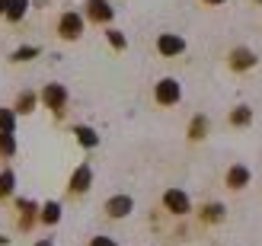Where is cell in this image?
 I'll return each mask as SVG.
<instances>
[{
	"mask_svg": "<svg viewBox=\"0 0 262 246\" xmlns=\"http://www.w3.org/2000/svg\"><path fill=\"white\" fill-rule=\"evenodd\" d=\"M179 96H182V90H179V80H173V77H163V80L157 83V90H154L157 106H176Z\"/></svg>",
	"mask_w": 262,
	"mask_h": 246,
	"instance_id": "6da1fadb",
	"label": "cell"
},
{
	"mask_svg": "<svg viewBox=\"0 0 262 246\" xmlns=\"http://www.w3.org/2000/svg\"><path fill=\"white\" fill-rule=\"evenodd\" d=\"M38 96H42V102L58 115L64 112V106H68V90H64V83H45V90Z\"/></svg>",
	"mask_w": 262,
	"mask_h": 246,
	"instance_id": "7a4b0ae2",
	"label": "cell"
},
{
	"mask_svg": "<svg viewBox=\"0 0 262 246\" xmlns=\"http://www.w3.org/2000/svg\"><path fill=\"white\" fill-rule=\"evenodd\" d=\"M83 32V16H77V13H64V16L58 19V35L68 38V42H74V38H80Z\"/></svg>",
	"mask_w": 262,
	"mask_h": 246,
	"instance_id": "3957f363",
	"label": "cell"
},
{
	"mask_svg": "<svg viewBox=\"0 0 262 246\" xmlns=\"http://www.w3.org/2000/svg\"><path fill=\"white\" fill-rule=\"evenodd\" d=\"M157 51H160L163 58H176V55L186 51V42H182L179 35H173V32H163L160 38H157Z\"/></svg>",
	"mask_w": 262,
	"mask_h": 246,
	"instance_id": "277c9868",
	"label": "cell"
},
{
	"mask_svg": "<svg viewBox=\"0 0 262 246\" xmlns=\"http://www.w3.org/2000/svg\"><path fill=\"white\" fill-rule=\"evenodd\" d=\"M163 205H166V211H173V214H189V195L182 189H169L163 195Z\"/></svg>",
	"mask_w": 262,
	"mask_h": 246,
	"instance_id": "5b68a950",
	"label": "cell"
},
{
	"mask_svg": "<svg viewBox=\"0 0 262 246\" xmlns=\"http://www.w3.org/2000/svg\"><path fill=\"white\" fill-rule=\"evenodd\" d=\"M86 16L93 23H109L115 16V10L109 7V0H86Z\"/></svg>",
	"mask_w": 262,
	"mask_h": 246,
	"instance_id": "8992f818",
	"label": "cell"
},
{
	"mask_svg": "<svg viewBox=\"0 0 262 246\" xmlns=\"http://www.w3.org/2000/svg\"><path fill=\"white\" fill-rule=\"evenodd\" d=\"M253 64H256V55L250 48H233L230 51V68L233 71H250Z\"/></svg>",
	"mask_w": 262,
	"mask_h": 246,
	"instance_id": "52a82bcc",
	"label": "cell"
},
{
	"mask_svg": "<svg viewBox=\"0 0 262 246\" xmlns=\"http://www.w3.org/2000/svg\"><path fill=\"white\" fill-rule=\"evenodd\" d=\"M90 183H93V170L83 163V166H77V173L71 176V192H86Z\"/></svg>",
	"mask_w": 262,
	"mask_h": 246,
	"instance_id": "ba28073f",
	"label": "cell"
},
{
	"mask_svg": "<svg viewBox=\"0 0 262 246\" xmlns=\"http://www.w3.org/2000/svg\"><path fill=\"white\" fill-rule=\"evenodd\" d=\"M128 211H131V198L128 195H115V198L106 202V214L109 217H125Z\"/></svg>",
	"mask_w": 262,
	"mask_h": 246,
	"instance_id": "9c48e42d",
	"label": "cell"
},
{
	"mask_svg": "<svg viewBox=\"0 0 262 246\" xmlns=\"http://www.w3.org/2000/svg\"><path fill=\"white\" fill-rule=\"evenodd\" d=\"M26 10H29V0H7V10H4V16H7L10 23H23Z\"/></svg>",
	"mask_w": 262,
	"mask_h": 246,
	"instance_id": "30bf717a",
	"label": "cell"
},
{
	"mask_svg": "<svg viewBox=\"0 0 262 246\" xmlns=\"http://www.w3.org/2000/svg\"><path fill=\"white\" fill-rule=\"evenodd\" d=\"M246 183H250V170H246V166H230V170H227V186L230 189H243Z\"/></svg>",
	"mask_w": 262,
	"mask_h": 246,
	"instance_id": "8fae6325",
	"label": "cell"
},
{
	"mask_svg": "<svg viewBox=\"0 0 262 246\" xmlns=\"http://www.w3.org/2000/svg\"><path fill=\"white\" fill-rule=\"evenodd\" d=\"M0 131L4 135H16V112L0 106Z\"/></svg>",
	"mask_w": 262,
	"mask_h": 246,
	"instance_id": "7c38bea8",
	"label": "cell"
},
{
	"mask_svg": "<svg viewBox=\"0 0 262 246\" xmlns=\"http://www.w3.org/2000/svg\"><path fill=\"white\" fill-rule=\"evenodd\" d=\"M0 157H4V160L16 157V135H4V131H0Z\"/></svg>",
	"mask_w": 262,
	"mask_h": 246,
	"instance_id": "4fadbf2b",
	"label": "cell"
},
{
	"mask_svg": "<svg viewBox=\"0 0 262 246\" xmlns=\"http://www.w3.org/2000/svg\"><path fill=\"white\" fill-rule=\"evenodd\" d=\"M74 135H77V141H80L83 147H96V144H99L96 131H93V128H86V125H77V128H74Z\"/></svg>",
	"mask_w": 262,
	"mask_h": 246,
	"instance_id": "5bb4252c",
	"label": "cell"
},
{
	"mask_svg": "<svg viewBox=\"0 0 262 246\" xmlns=\"http://www.w3.org/2000/svg\"><path fill=\"white\" fill-rule=\"evenodd\" d=\"M13 189H16V173L4 170V173H0V198H10Z\"/></svg>",
	"mask_w": 262,
	"mask_h": 246,
	"instance_id": "9a60e30c",
	"label": "cell"
},
{
	"mask_svg": "<svg viewBox=\"0 0 262 246\" xmlns=\"http://www.w3.org/2000/svg\"><path fill=\"white\" fill-rule=\"evenodd\" d=\"M205 131H208V119H202V115H195V119H192V125H189V138H192V141H202V138H205Z\"/></svg>",
	"mask_w": 262,
	"mask_h": 246,
	"instance_id": "2e32d148",
	"label": "cell"
},
{
	"mask_svg": "<svg viewBox=\"0 0 262 246\" xmlns=\"http://www.w3.org/2000/svg\"><path fill=\"white\" fill-rule=\"evenodd\" d=\"M35 99H38L35 93H23V96H19V102H16V109H13V112H23V115H29V112L35 109Z\"/></svg>",
	"mask_w": 262,
	"mask_h": 246,
	"instance_id": "e0dca14e",
	"label": "cell"
},
{
	"mask_svg": "<svg viewBox=\"0 0 262 246\" xmlns=\"http://www.w3.org/2000/svg\"><path fill=\"white\" fill-rule=\"evenodd\" d=\"M250 119H253V109L250 106H237V109H233V115H230L233 125H250Z\"/></svg>",
	"mask_w": 262,
	"mask_h": 246,
	"instance_id": "ac0fdd59",
	"label": "cell"
},
{
	"mask_svg": "<svg viewBox=\"0 0 262 246\" xmlns=\"http://www.w3.org/2000/svg\"><path fill=\"white\" fill-rule=\"evenodd\" d=\"M58 217H61L58 202H48L45 208H42V221H45V224H58Z\"/></svg>",
	"mask_w": 262,
	"mask_h": 246,
	"instance_id": "d6986e66",
	"label": "cell"
},
{
	"mask_svg": "<svg viewBox=\"0 0 262 246\" xmlns=\"http://www.w3.org/2000/svg\"><path fill=\"white\" fill-rule=\"evenodd\" d=\"M35 55H38V48H35V45H26V48H16V51H13L10 58L16 61V64H23V61H29V58H35Z\"/></svg>",
	"mask_w": 262,
	"mask_h": 246,
	"instance_id": "ffe728a7",
	"label": "cell"
},
{
	"mask_svg": "<svg viewBox=\"0 0 262 246\" xmlns=\"http://www.w3.org/2000/svg\"><path fill=\"white\" fill-rule=\"evenodd\" d=\"M106 35H109V45H112V48H119V51H122V48L128 45V42H125V35H122L119 29H109Z\"/></svg>",
	"mask_w": 262,
	"mask_h": 246,
	"instance_id": "44dd1931",
	"label": "cell"
},
{
	"mask_svg": "<svg viewBox=\"0 0 262 246\" xmlns=\"http://www.w3.org/2000/svg\"><path fill=\"white\" fill-rule=\"evenodd\" d=\"M221 217H224V208H221V205H208L205 208V221H221Z\"/></svg>",
	"mask_w": 262,
	"mask_h": 246,
	"instance_id": "7402d4cb",
	"label": "cell"
},
{
	"mask_svg": "<svg viewBox=\"0 0 262 246\" xmlns=\"http://www.w3.org/2000/svg\"><path fill=\"white\" fill-rule=\"evenodd\" d=\"M90 246H119V243L109 240V237H93V240H90Z\"/></svg>",
	"mask_w": 262,
	"mask_h": 246,
	"instance_id": "603a6c76",
	"label": "cell"
},
{
	"mask_svg": "<svg viewBox=\"0 0 262 246\" xmlns=\"http://www.w3.org/2000/svg\"><path fill=\"white\" fill-rule=\"evenodd\" d=\"M205 4H208V7H221V4H224V0H205Z\"/></svg>",
	"mask_w": 262,
	"mask_h": 246,
	"instance_id": "cb8c5ba5",
	"label": "cell"
},
{
	"mask_svg": "<svg viewBox=\"0 0 262 246\" xmlns=\"http://www.w3.org/2000/svg\"><path fill=\"white\" fill-rule=\"evenodd\" d=\"M4 10H7V0H0V16H4Z\"/></svg>",
	"mask_w": 262,
	"mask_h": 246,
	"instance_id": "d4e9b609",
	"label": "cell"
},
{
	"mask_svg": "<svg viewBox=\"0 0 262 246\" xmlns=\"http://www.w3.org/2000/svg\"><path fill=\"white\" fill-rule=\"evenodd\" d=\"M259 4H262V0H259Z\"/></svg>",
	"mask_w": 262,
	"mask_h": 246,
	"instance_id": "484cf974",
	"label": "cell"
}]
</instances>
